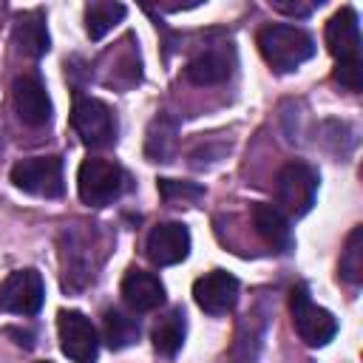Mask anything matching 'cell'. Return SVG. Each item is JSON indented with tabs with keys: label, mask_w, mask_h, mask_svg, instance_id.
<instances>
[{
	"label": "cell",
	"mask_w": 363,
	"mask_h": 363,
	"mask_svg": "<svg viewBox=\"0 0 363 363\" xmlns=\"http://www.w3.org/2000/svg\"><path fill=\"white\" fill-rule=\"evenodd\" d=\"M176 119H170L167 113H159L150 128H147V139H145V153L150 162H170L176 153Z\"/></svg>",
	"instance_id": "18"
},
{
	"label": "cell",
	"mask_w": 363,
	"mask_h": 363,
	"mask_svg": "<svg viewBox=\"0 0 363 363\" xmlns=\"http://www.w3.org/2000/svg\"><path fill=\"white\" fill-rule=\"evenodd\" d=\"M184 343V312L173 309L153 326V349L164 357H173Z\"/></svg>",
	"instance_id": "21"
},
{
	"label": "cell",
	"mask_w": 363,
	"mask_h": 363,
	"mask_svg": "<svg viewBox=\"0 0 363 363\" xmlns=\"http://www.w3.org/2000/svg\"><path fill=\"white\" fill-rule=\"evenodd\" d=\"M335 79L349 88V91H360L363 88V65H335Z\"/></svg>",
	"instance_id": "25"
},
{
	"label": "cell",
	"mask_w": 363,
	"mask_h": 363,
	"mask_svg": "<svg viewBox=\"0 0 363 363\" xmlns=\"http://www.w3.org/2000/svg\"><path fill=\"white\" fill-rule=\"evenodd\" d=\"M45 301V281L37 269H14L0 284V312L31 318L43 309Z\"/></svg>",
	"instance_id": "7"
},
{
	"label": "cell",
	"mask_w": 363,
	"mask_h": 363,
	"mask_svg": "<svg viewBox=\"0 0 363 363\" xmlns=\"http://www.w3.org/2000/svg\"><path fill=\"white\" fill-rule=\"evenodd\" d=\"M11 182L23 193L43 196V199H60L62 190H65V182H62V159L60 156L20 159L11 167Z\"/></svg>",
	"instance_id": "5"
},
{
	"label": "cell",
	"mask_w": 363,
	"mask_h": 363,
	"mask_svg": "<svg viewBox=\"0 0 363 363\" xmlns=\"http://www.w3.org/2000/svg\"><path fill=\"white\" fill-rule=\"evenodd\" d=\"M326 48L337 60V65H357L360 62V23L352 6L337 9L326 23Z\"/></svg>",
	"instance_id": "9"
},
{
	"label": "cell",
	"mask_w": 363,
	"mask_h": 363,
	"mask_svg": "<svg viewBox=\"0 0 363 363\" xmlns=\"http://www.w3.org/2000/svg\"><path fill=\"white\" fill-rule=\"evenodd\" d=\"M57 335H60V349L65 357H71L74 363H96L99 335L82 312L62 309L57 315Z\"/></svg>",
	"instance_id": "8"
},
{
	"label": "cell",
	"mask_w": 363,
	"mask_h": 363,
	"mask_svg": "<svg viewBox=\"0 0 363 363\" xmlns=\"http://www.w3.org/2000/svg\"><path fill=\"white\" fill-rule=\"evenodd\" d=\"M159 193L164 201H173V199H199L204 190L199 184H187V182H173V179H159Z\"/></svg>",
	"instance_id": "24"
},
{
	"label": "cell",
	"mask_w": 363,
	"mask_h": 363,
	"mask_svg": "<svg viewBox=\"0 0 363 363\" xmlns=\"http://www.w3.org/2000/svg\"><path fill=\"white\" fill-rule=\"evenodd\" d=\"M272 9L281 11V14H289V17H309L315 11V3H301V0H272Z\"/></svg>",
	"instance_id": "26"
},
{
	"label": "cell",
	"mask_w": 363,
	"mask_h": 363,
	"mask_svg": "<svg viewBox=\"0 0 363 363\" xmlns=\"http://www.w3.org/2000/svg\"><path fill=\"white\" fill-rule=\"evenodd\" d=\"M318 196V170L306 162H289L275 176V207L284 216L301 218L312 210Z\"/></svg>",
	"instance_id": "3"
},
{
	"label": "cell",
	"mask_w": 363,
	"mask_h": 363,
	"mask_svg": "<svg viewBox=\"0 0 363 363\" xmlns=\"http://www.w3.org/2000/svg\"><path fill=\"white\" fill-rule=\"evenodd\" d=\"M14 45L20 54L40 60L48 48H51V37H48V26H45V14L40 9L34 11H23L14 23Z\"/></svg>",
	"instance_id": "15"
},
{
	"label": "cell",
	"mask_w": 363,
	"mask_h": 363,
	"mask_svg": "<svg viewBox=\"0 0 363 363\" xmlns=\"http://www.w3.org/2000/svg\"><path fill=\"white\" fill-rule=\"evenodd\" d=\"M247 326L250 335L238 332L235 343H233V363H255V354L261 349V337H264V315H247Z\"/></svg>",
	"instance_id": "23"
},
{
	"label": "cell",
	"mask_w": 363,
	"mask_h": 363,
	"mask_svg": "<svg viewBox=\"0 0 363 363\" xmlns=\"http://www.w3.org/2000/svg\"><path fill=\"white\" fill-rule=\"evenodd\" d=\"M125 6L113 3V0H94L85 6V31L91 40H102L122 17H125Z\"/></svg>",
	"instance_id": "19"
},
{
	"label": "cell",
	"mask_w": 363,
	"mask_h": 363,
	"mask_svg": "<svg viewBox=\"0 0 363 363\" xmlns=\"http://www.w3.org/2000/svg\"><path fill=\"white\" fill-rule=\"evenodd\" d=\"M71 125L77 136L91 147H108L116 139V116L111 105L96 96H77L71 111Z\"/></svg>",
	"instance_id": "6"
},
{
	"label": "cell",
	"mask_w": 363,
	"mask_h": 363,
	"mask_svg": "<svg viewBox=\"0 0 363 363\" xmlns=\"http://www.w3.org/2000/svg\"><path fill=\"white\" fill-rule=\"evenodd\" d=\"M252 224L258 230V235L278 252H292L295 247V238H292V227H289V218L275 207V204H264L258 201L252 207Z\"/></svg>",
	"instance_id": "14"
},
{
	"label": "cell",
	"mask_w": 363,
	"mask_h": 363,
	"mask_svg": "<svg viewBox=\"0 0 363 363\" xmlns=\"http://www.w3.org/2000/svg\"><path fill=\"white\" fill-rule=\"evenodd\" d=\"M40 363H48V360H40Z\"/></svg>",
	"instance_id": "27"
},
{
	"label": "cell",
	"mask_w": 363,
	"mask_h": 363,
	"mask_svg": "<svg viewBox=\"0 0 363 363\" xmlns=\"http://www.w3.org/2000/svg\"><path fill=\"white\" fill-rule=\"evenodd\" d=\"M233 74V60L230 51L207 45L201 48L190 62H187V79L196 85H218Z\"/></svg>",
	"instance_id": "16"
},
{
	"label": "cell",
	"mask_w": 363,
	"mask_h": 363,
	"mask_svg": "<svg viewBox=\"0 0 363 363\" xmlns=\"http://www.w3.org/2000/svg\"><path fill=\"white\" fill-rule=\"evenodd\" d=\"M145 252L156 267H173L187 258L190 252V230L182 221H164L156 224L147 233Z\"/></svg>",
	"instance_id": "12"
},
{
	"label": "cell",
	"mask_w": 363,
	"mask_h": 363,
	"mask_svg": "<svg viewBox=\"0 0 363 363\" xmlns=\"http://www.w3.org/2000/svg\"><path fill=\"white\" fill-rule=\"evenodd\" d=\"M0 147H3V142H0Z\"/></svg>",
	"instance_id": "28"
},
{
	"label": "cell",
	"mask_w": 363,
	"mask_h": 363,
	"mask_svg": "<svg viewBox=\"0 0 363 363\" xmlns=\"http://www.w3.org/2000/svg\"><path fill=\"white\" fill-rule=\"evenodd\" d=\"M125 170L105 156H88L77 170V193L88 207H105L125 190Z\"/></svg>",
	"instance_id": "2"
},
{
	"label": "cell",
	"mask_w": 363,
	"mask_h": 363,
	"mask_svg": "<svg viewBox=\"0 0 363 363\" xmlns=\"http://www.w3.org/2000/svg\"><path fill=\"white\" fill-rule=\"evenodd\" d=\"M122 301L133 309V312H153L164 303V284L139 267H130L122 278Z\"/></svg>",
	"instance_id": "13"
},
{
	"label": "cell",
	"mask_w": 363,
	"mask_h": 363,
	"mask_svg": "<svg viewBox=\"0 0 363 363\" xmlns=\"http://www.w3.org/2000/svg\"><path fill=\"white\" fill-rule=\"evenodd\" d=\"M289 309H292V326L298 332V337L306 346H326L335 335H337V320L329 309L318 306L306 286H292L289 292Z\"/></svg>",
	"instance_id": "4"
},
{
	"label": "cell",
	"mask_w": 363,
	"mask_h": 363,
	"mask_svg": "<svg viewBox=\"0 0 363 363\" xmlns=\"http://www.w3.org/2000/svg\"><path fill=\"white\" fill-rule=\"evenodd\" d=\"M102 332H105V343L119 352V349H128L130 343L139 340V323L136 318H130L128 312L122 309H108L105 318H102Z\"/></svg>",
	"instance_id": "20"
},
{
	"label": "cell",
	"mask_w": 363,
	"mask_h": 363,
	"mask_svg": "<svg viewBox=\"0 0 363 363\" xmlns=\"http://www.w3.org/2000/svg\"><path fill=\"white\" fill-rule=\"evenodd\" d=\"M258 51L272 71L286 74V71H295L298 65H303L315 54V40L301 26L272 23L258 31Z\"/></svg>",
	"instance_id": "1"
},
{
	"label": "cell",
	"mask_w": 363,
	"mask_h": 363,
	"mask_svg": "<svg viewBox=\"0 0 363 363\" xmlns=\"http://www.w3.org/2000/svg\"><path fill=\"white\" fill-rule=\"evenodd\" d=\"M337 269H340V278L352 286H357L363 281V227H354L349 233Z\"/></svg>",
	"instance_id": "22"
},
{
	"label": "cell",
	"mask_w": 363,
	"mask_h": 363,
	"mask_svg": "<svg viewBox=\"0 0 363 363\" xmlns=\"http://www.w3.org/2000/svg\"><path fill=\"white\" fill-rule=\"evenodd\" d=\"M62 241H68L62 247V267H65V284L74 286V278L82 275V284L94 278V252H88L91 247V233H77V230H65Z\"/></svg>",
	"instance_id": "17"
},
{
	"label": "cell",
	"mask_w": 363,
	"mask_h": 363,
	"mask_svg": "<svg viewBox=\"0 0 363 363\" xmlns=\"http://www.w3.org/2000/svg\"><path fill=\"white\" fill-rule=\"evenodd\" d=\"M11 102L14 111L20 116V122L31 125V128H43L51 122V96L43 85V79L37 74H23L14 79L11 85Z\"/></svg>",
	"instance_id": "10"
},
{
	"label": "cell",
	"mask_w": 363,
	"mask_h": 363,
	"mask_svg": "<svg viewBox=\"0 0 363 363\" xmlns=\"http://www.w3.org/2000/svg\"><path fill=\"white\" fill-rule=\"evenodd\" d=\"M193 301L207 315H227L238 303V278L224 269H213V272L196 278Z\"/></svg>",
	"instance_id": "11"
}]
</instances>
